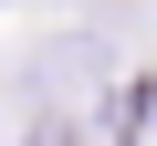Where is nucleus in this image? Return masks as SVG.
I'll return each instance as SVG.
<instances>
[{
    "label": "nucleus",
    "mask_w": 157,
    "mask_h": 146,
    "mask_svg": "<svg viewBox=\"0 0 157 146\" xmlns=\"http://www.w3.org/2000/svg\"><path fill=\"white\" fill-rule=\"evenodd\" d=\"M32 146H84V125H73V115H42V125H32Z\"/></svg>",
    "instance_id": "nucleus-1"
}]
</instances>
